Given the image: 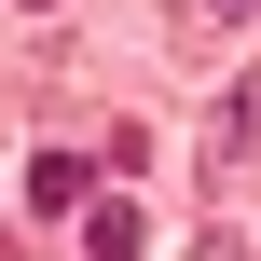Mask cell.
<instances>
[{
	"label": "cell",
	"mask_w": 261,
	"mask_h": 261,
	"mask_svg": "<svg viewBox=\"0 0 261 261\" xmlns=\"http://www.w3.org/2000/svg\"><path fill=\"white\" fill-rule=\"evenodd\" d=\"M55 206H83V165L69 151H28V220H55Z\"/></svg>",
	"instance_id": "1"
},
{
	"label": "cell",
	"mask_w": 261,
	"mask_h": 261,
	"mask_svg": "<svg viewBox=\"0 0 261 261\" xmlns=\"http://www.w3.org/2000/svg\"><path fill=\"white\" fill-rule=\"evenodd\" d=\"M83 261H138V206H96L83 220Z\"/></svg>",
	"instance_id": "2"
},
{
	"label": "cell",
	"mask_w": 261,
	"mask_h": 261,
	"mask_svg": "<svg viewBox=\"0 0 261 261\" xmlns=\"http://www.w3.org/2000/svg\"><path fill=\"white\" fill-rule=\"evenodd\" d=\"M193 261H248V248H234V220H220V234H206V248H193Z\"/></svg>",
	"instance_id": "3"
},
{
	"label": "cell",
	"mask_w": 261,
	"mask_h": 261,
	"mask_svg": "<svg viewBox=\"0 0 261 261\" xmlns=\"http://www.w3.org/2000/svg\"><path fill=\"white\" fill-rule=\"evenodd\" d=\"M28 14H41V0H28Z\"/></svg>",
	"instance_id": "4"
}]
</instances>
